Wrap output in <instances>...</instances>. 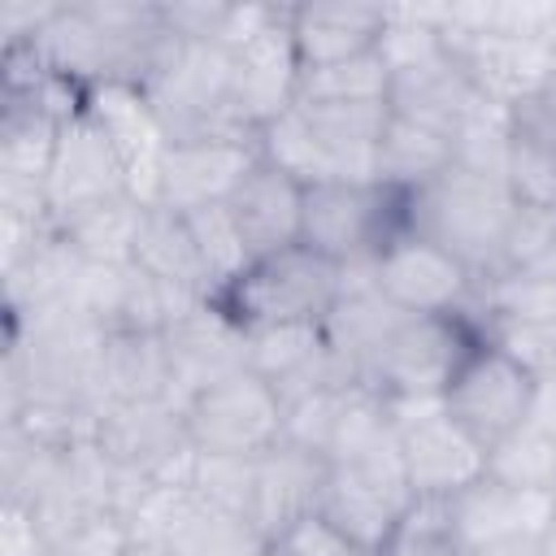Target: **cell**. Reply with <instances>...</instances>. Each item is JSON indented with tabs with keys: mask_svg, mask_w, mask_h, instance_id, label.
Segmentation results:
<instances>
[{
	"mask_svg": "<svg viewBox=\"0 0 556 556\" xmlns=\"http://www.w3.org/2000/svg\"><path fill=\"white\" fill-rule=\"evenodd\" d=\"M517 200L500 174H478L469 165H447L421 191H408V230L447 248L473 269L478 282L500 274L504 230Z\"/></svg>",
	"mask_w": 556,
	"mask_h": 556,
	"instance_id": "1",
	"label": "cell"
},
{
	"mask_svg": "<svg viewBox=\"0 0 556 556\" xmlns=\"http://www.w3.org/2000/svg\"><path fill=\"white\" fill-rule=\"evenodd\" d=\"M343 300V269L313 252L308 243H291L282 252L256 256L222 295L217 308L239 330L269 326H321Z\"/></svg>",
	"mask_w": 556,
	"mask_h": 556,
	"instance_id": "2",
	"label": "cell"
},
{
	"mask_svg": "<svg viewBox=\"0 0 556 556\" xmlns=\"http://www.w3.org/2000/svg\"><path fill=\"white\" fill-rule=\"evenodd\" d=\"M408 230V191L382 182H317L304 187L300 243L339 269H369Z\"/></svg>",
	"mask_w": 556,
	"mask_h": 556,
	"instance_id": "3",
	"label": "cell"
},
{
	"mask_svg": "<svg viewBox=\"0 0 556 556\" xmlns=\"http://www.w3.org/2000/svg\"><path fill=\"white\" fill-rule=\"evenodd\" d=\"M482 339L486 334L465 313H447V317L400 313V321L369 361L365 387L378 391L382 400H443L447 382Z\"/></svg>",
	"mask_w": 556,
	"mask_h": 556,
	"instance_id": "4",
	"label": "cell"
},
{
	"mask_svg": "<svg viewBox=\"0 0 556 556\" xmlns=\"http://www.w3.org/2000/svg\"><path fill=\"white\" fill-rule=\"evenodd\" d=\"M282 421H287V408L278 391L252 369H235L200 387L182 404V426L200 456H252L256 460L282 443Z\"/></svg>",
	"mask_w": 556,
	"mask_h": 556,
	"instance_id": "5",
	"label": "cell"
},
{
	"mask_svg": "<svg viewBox=\"0 0 556 556\" xmlns=\"http://www.w3.org/2000/svg\"><path fill=\"white\" fill-rule=\"evenodd\" d=\"M413 500H456L486 473V447L443 413V400H387Z\"/></svg>",
	"mask_w": 556,
	"mask_h": 556,
	"instance_id": "6",
	"label": "cell"
},
{
	"mask_svg": "<svg viewBox=\"0 0 556 556\" xmlns=\"http://www.w3.org/2000/svg\"><path fill=\"white\" fill-rule=\"evenodd\" d=\"M530 391H534V369L521 365L500 343L482 339L465 356V365L456 369V378L447 382L443 413L452 421H460L482 447H491L504 434H513L517 426H526Z\"/></svg>",
	"mask_w": 556,
	"mask_h": 556,
	"instance_id": "7",
	"label": "cell"
},
{
	"mask_svg": "<svg viewBox=\"0 0 556 556\" xmlns=\"http://www.w3.org/2000/svg\"><path fill=\"white\" fill-rule=\"evenodd\" d=\"M135 539H152L174 556H265L252 521L226 513L191 486H156L130 517Z\"/></svg>",
	"mask_w": 556,
	"mask_h": 556,
	"instance_id": "8",
	"label": "cell"
},
{
	"mask_svg": "<svg viewBox=\"0 0 556 556\" xmlns=\"http://www.w3.org/2000/svg\"><path fill=\"white\" fill-rule=\"evenodd\" d=\"M374 291L413 317H447L465 313L478 300V278L465 261L447 248L404 230L378 261H374Z\"/></svg>",
	"mask_w": 556,
	"mask_h": 556,
	"instance_id": "9",
	"label": "cell"
},
{
	"mask_svg": "<svg viewBox=\"0 0 556 556\" xmlns=\"http://www.w3.org/2000/svg\"><path fill=\"white\" fill-rule=\"evenodd\" d=\"M408 504H413V491H408V478H404V465H400V447H395V452H382V456L330 465L317 513L334 530L356 539L361 547L378 552L382 539L408 513Z\"/></svg>",
	"mask_w": 556,
	"mask_h": 556,
	"instance_id": "10",
	"label": "cell"
},
{
	"mask_svg": "<svg viewBox=\"0 0 556 556\" xmlns=\"http://www.w3.org/2000/svg\"><path fill=\"white\" fill-rule=\"evenodd\" d=\"M495 100L478 91L460 56L443 43L434 56H421L413 65L391 70V113L421 122L447 139H456L478 113H486Z\"/></svg>",
	"mask_w": 556,
	"mask_h": 556,
	"instance_id": "11",
	"label": "cell"
},
{
	"mask_svg": "<svg viewBox=\"0 0 556 556\" xmlns=\"http://www.w3.org/2000/svg\"><path fill=\"white\" fill-rule=\"evenodd\" d=\"M43 195H48V213L52 217H65V213L87 208V204H100V200L130 195V174H126L117 148L91 122L87 109L61 126L56 156H52Z\"/></svg>",
	"mask_w": 556,
	"mask_h": 556,
	"instance_id": "12",
	"label": "cell"
},
{
	"mask_svg": "<svg viewBox=\"0 0 556 556\" xmlns=\"http://www.w3.org/2000/svg\"><path fill=\"white\" fill-rule=\"evenodd\" d=\"M300 56L291 43L287 9H269V17L235 48V104L239 113L265 130L274 117L295 109L300 100Z\"/></svg>",
	"mask_w": 556,
	"mask_h": 556,
	"instance_id": "13",
	"label": "cell"
},
{
	"mask_svg": "<svg viewBox=\"0 0 556 556\" xmlns=\"http://www.w3.org/2000/svg\"><path fill=\"white\" fill-rule=\"evenodd\" d=\"M256 161H261V143H230V139L169 143L156 165V204L178 213L222 204Z\"/></svg>",
	"mask_w": 556,
	"mask_h": 556,
	"instance_id": "14",
	"label": "cell"
},
{
	"mask_svg": "<svg viewBox=\"0 0 556 556\" xmlns=\"http://www.w3.org/2000/svg\"><path fill=\"white\" fill-rule=\"evenodd\" d=\"M87 113L117 148V156L130 174V195L143 204H156V165H161V152L169 148V139H165V126L156 122L143 87L139 83H100L87 91Z\"/></svg>",
	"mask_w": 556,
	"mask_h": 556,
	"instance_id": "15",
	"label": "cell"
},
{
	"mask_svg": "<svg viewBox=\"0 0 556 556\" xmlns=\"http://www.w3.org/2000/svg\"><path fill=\"white\" fill-rule=\"evenodd\" d=\"M165 343H169V365H174V395H169L174 408H182L200 387L235 369H248V330H239L217 308V300H204L191 313H182L165 330Z\"/></svg>",
	"mask_w": 556,
	"mask_h": 556,
	"instance_id": "16",
	"label": "cell"
},
{
	"mask_svg": "<svg viewBox=\"0 0 556 556\" xmlns=\"http://www.w3.org/2000/svg\"><path fill=\"white\" fill-rule=\"evenodd\" d=\"M330 465L317 452H304L295 443H278L265 456H256V500H252V530L269 547L278 534H287L295 521L313 517L321 504Z\"/></svg>",
	"mask_w": 556,
	"mask_h": 556,
	"instance_id": "17",
	"label": "cell"
},
{
	"mask_svg": "<svg viewBox=\"0 0 556 556\" xmlns=\"http://www.w3.org/2000/svg\"><path fill=\"white\" fill-rule=\"evenodd\" d=\"M230 213L239 222V235L248 243V256H269L282 252L291 243H300V226H304V187L278 169L274 161H256L243 182L230 191Z\"/></svg>",
	"mask_w": 556,
	"mask_h": 556,
	"instance_id": "18",
	"label": "cell"
},
{
	"mask_svg": "<svg viewBox=\"0 0 556 556\" xmlns=\"http://www.w3.org/2000/svg\"><path fill=\"white\" fill-rule=\"evenodd\" d=\"M452 521L465 547L508 534H547L556 526V491H526L482 473L452 500Z\"/></svg>",
	"mask_w": 556,
	"mask_h": 556,
	"instance_id": "19",
	"label": "cell"
},
{
	"mask_svg": "<svg viewBox=\"0 0 556 556\" xmlns=\"http://www.w3.org/2000/svg\"><path fill=\"white\" fill-rule=\"evenodd\" d=\"M387 13L391 9H374V4H295L287 9V26H291V43L304 70L317 65H339L352 56H365L382 43L387 30Z\"/></svg>",
	"mask_w": 556,
	"mask_h": 556,
	"instance_id": "20",
	"label": "cell"
},
{
	"mask_svg": "<svg viewBox=\"0 0 556 556\" xmlns=\"http://www.w3.org/2000/svg\"><path fill=\"white\" fill-rule=\"evenodd\" d=\"M104 404H143L174 395V365L165 330H113L100 343Z\"/></svg>",
	"mask_w": 556,
	"mask_h": 556,
	"instance_id": "21",
	"label": "cell"
},
{
	"mask_svg": "<svg viewBox=\"0 0 556 556\" xmlns=\"http://www.w3.org/2000/svg\"><path fill=\"white\" fill-rule=\"evenodd\" d=\"M130 261L156 278L161 287L178 291V295H195V300H213V287H208V274H204V261L195 252V239H191V226L178 208H165V204H148L143 217H139V230H135V248H130Z\"/></svg>",
	"mask_w": 556,
	"mask_h": 556,
	"instance_id": "22",
	"label": "cell"
},
{
	"mask_svg": "<svg viewBox=\"0 0 556 556\" xmlns=\"http://www.w3.org/2000/svg\"><path fill=\"white\" fill-rule=\"evenodd\" d=\"M452 161H456V148L447 135L391 113V122L374 148V182L395 187V191H421Z\"/></svg>",
	"mask_w": 556,
	"mask_h": 556,
	"instance_id": "23",
	"label": "cell"
},
{
	"mask_svg": "<svg viewBox=\"0 0 556 556\" xmlns=\"http://www.w3.org/2000/svg\"><path fill=\"white\" fill-rule=\"evenodd\" d=\"M143 208L148 204L135 195H117V200H100L65 217H52V230L91 265H126Z\"/></svg>",
	"mask_w": 556,
	"mask_h": 556,
	"instance_id": "24",
	"label": "cell"
},
{
	"mask_svg": "<svg viewBox=\"0 0 556 556\" xmlns=\"http://www.w3.org/2000/svg\"><path fill=\"white\" fill-rule=\"evenodd\" d=\"M187 226H191V239H195V252L204 261V274H208V287H213V300L252 265L248 256V243L239 235V222L230 213V204H204V208H191L182 213Z\"/></svg>",
	"mask_w": 556,
	"mask_h": 556,
	"instance_id": "25",
	"label": "cell"
},
{
	"mask_svg": "<svg viewBox=\"0 0 556 556\" xmlns=\"http://www.w3.org/2000/svg\"><path fill=\"white\" fill-rule=\"evenodd\" d=\"M504 187L517 204L556 208V139L534 135L513 122L508 156H504Z\"/></svg>",
	"mask_w": 556,
	"mask_h": 556,
	"instance_id": "26",
	"label": "cell"
},
{
	"mask_svg": "<svg viewBox=\"0 0 556 556\" xmlns=\"http://www.w3.org/2000/svg\"><path fill=\"white\" fill-rule=\"evenodd\" d=\"M486 478L526 491H556V439L539 434L534 426H517L486 447Z\"/></svg>",
	"mask_w": 556,
	"mask_h": 556,
	"instance_id": "27",
	"label": "cell"
},
{
	"mask_svg": "<svg viewBox=\"0 0 556 556\" xmlns=\"http://www.w3.org/2000/svg\"><path fill=\"white\" fill-rule=\"evenodd\" d=\"M374 556H469L452 521V500H413Z\"/></svg>",
	"mask_w": 556,
	"mask_h": 556,
	"instance_id": "28",
	"label": "cell"
},
{
	"mask_svg": "<svg viewBox=\"0 0 556 556\" xmlns=\"http://www.w3.org/2000/svg\"><path fill=\"white\" fill-rule=\"evenodd\" d=\"M300 100H391V65L374 48V52L339 61V65L304 70L300 74Z\"/></svg>",
	"mask_w": 556,
	"mask_h": 556,
	"instance_id": "29",
	"label": "cell"
},
{
	"mask_svg": "<svg viewBox=\"0 0 556 556\" xmlns=\"http://www.w3.org/2000/svg\"><path fill=\"white\" fill-rule=\"evenodd\" d=\"M556 243V208H534V204H517L504 230V252H500V274H517L530 269L547 248ZM495 274V278H500Z\"/></svg>",
	"mask_w": 556,
	"mask_h": 556,
	"instance_id": "30",
	"label": "cell"
},
{
	"mask_svg": "<svg viewBox=\"0 0 556 556\" xmlns=\"http://www.w3.org/2000/svg\"><path fill=\"white\" fill-rule=\"evenodd\" d=\"M265 556H374L369 547H361L356 539H348L343 530H334L321 513L295 521L287 534H278Z\"/></svg>",
	"mask_w": 556,
	"mask_h": 556,
	"instance_id": "31",
	"label": "cell"
},
{
	"mask_svg": "<svg viewBox=\"0 0 556 556\" xmlns=\"http://www.w3.org/2000/svg\"><path fill=\"white\" fill-rule=\"evenodd\" d=\"M508 117H513L517 126L534 130V135L556 139V74L547 78V87H543L539 96H530V100H521L517 109H508Z\"/></svg>",
	"mask_w": 556,
	"mask_h": 556,
	"instance_id": "32",
	"label": "cell"
},
{
	"mask_svg": "<svg viewBox=\"0 0 556 556\" xmlns=\"http://www.w3.org/2000/svg\"><path fill=\"white\" fill-rule=\"evenodd\" d=\"M526 426H534L539 434L556 439V369H539V374H534V391H530Z\"/></svg>",
	"mask_w": 556,
	"mask_h": 556,
	"instance_id": "33",
	"label": "cell"
},
{
	"mask_svg": "<svg viewBox=\"0 0 556 556\" xmlns=\"http://www.w3.org/2000/svg\"><path fill=\"white\" fill-rule=\"evenodd\" d=\"M469 556H543V534H508L469 547Z\"/></svg>",
	"mask_w": 556,
	"mask_h": 556,
	"instance_id": "34",
	"label": "cell"
},
{
	"mask_svg": "<svg viewBox=\"0 0 556 556\" xmlns=\"http://www.w3.org/2000/svg\"><path fill=\"white\" fill-rule=\"evenodd\" d=\"M526 274H539V278H547V282L556 287V243H552V248H547V252H543Z\"/></svg>",
	"mask_w": 556,
	"mask_h": 556,
	"instance_id": "35",
	"label": "cell"
},
{
	"mask_svg": "<svg viewBox=\"0 0 556 556\" xmlns=\"http://www.w3.org/2000/svg\"><path fill=\"white\" fill-rule=\"evenodd\" d=\"M126 556H174V552H169V547H161V543H152V539H130Z\"/></svg>",
	"mask_w": 556,
	"mask_h": 556,
	"instance_id": "36",
	"label": "cell"
},
{
	"mask_svg": "<svg viewBox=\"0 0 556 556\" xmlns=\"http://www.w3.org/2000/svg\"><path fill=\"white\" fill-rule=\"evenodd\" d=\"M543 556H556V526L543 534Z\"/></svg>",
	"mask_w": 556,
	"mask_h": 556,
	"instance_id": "37",
	"label": "cell"
}]
</instances>
